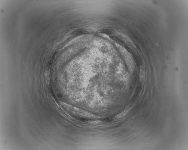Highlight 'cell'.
Segmentation results:
<instances>
[{"label":"cell","instance_id":"cell-1","mask_svg":"<svg viewBox=\"0 0 188 150\" xmlns=\"http://www.w3.org/2000/svg\"><path fill=\"white\" fill-rule=\"evenodd\" d=\"M68 111L74 115L89 118L95 117L94 115L88 112L73 107H70Z\"/></svg>","mask_w":188,"mask_h":150}]
</instances>
